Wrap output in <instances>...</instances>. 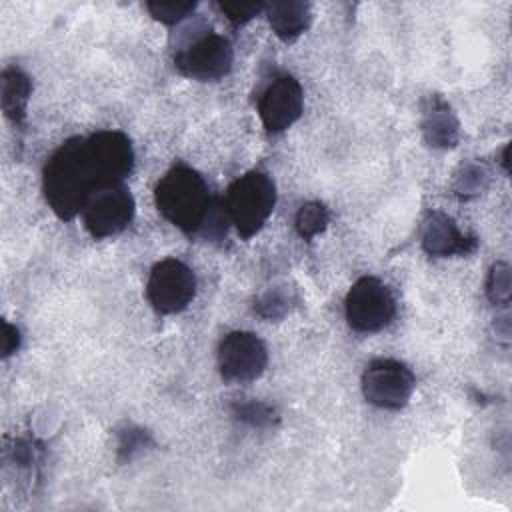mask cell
Instances as JSON below:
<instances>
[{
  "label": "cell",
  "instance_id": "obj_9",
  "mask_svg": "<svg viewBox=\"0 0 512 512\" xmlns=\"http://www.w3.org/2000/svg\"><path fill=\"white\" fill-rule=\"evenodd\" d=\"M266 364L268 350L252 332H228L218 344V368L228 382H252L264 374Z\"/></svg>",
  "mask_w": 512,
  "mask_h": 512
},
{
  "label": "cell",
  "instance_id": "obj_14",
  "mask_svg": "<svg viewBox=\"0 0 512 512\" xmlns=\"http://www.w3.org/2000/svg\"><path fill=\"white\" fill-rule=\"evenodd\" d=\"M32 94L30 78L16 66L4 68L0 76V102L4 116L14 122L22 124L26 118V106Z\"/></svg>",
  "mask_w": 512,
  "mask_h": 512
},
{
  "label": "cell",
  "instance_id": "obj_11",
  "mask_svg": "<svg viewBox=\"0 0 512 512\" xmlns=\"http://www.w3.org/2000/svg\"><path fill=\"white\" fill-rule=\"evenodd\" d=\"M478 246L474 236L458 230L456 222L444 212H430L422 228V248L436 258L466 256Z\"/></svg>",
  "mask_w": 512,
  "mask_h": 512
},
{
  "label": "cell",
  "instance_id": "obj_7",
  "mask_svg": "<svg viewBox=\"0 0 512 512\" xmlns=\"http://www.w3.org/2000/svg\"><path fill=\"white\" fill-rule=\"evenodd\" d=\"M416 378L412 370L394 358L372 360L362 374L364 398L384 410H400L412 398Z\"/></svg>",
  "mask_w": 512,
  "mask_h": 512
},
{
  "label": "cell",
  "instance_id": "obj_19",
  "mask_svg": "<svg viewBox=\"0 0 512 512\" xmlns=\"http://www.w3.org/2000/svg\"><path fill=\"white\" fill-rule=\"evenodd\" d=\"M232 412L238 420L246 422L248 426L254 428H268L278 422V412L264 402L258 400H248V402H234Z\"/></svg>",
  "mask_w": 512,
  "mask_h": 512
},
{
  "label": "cell",
  "instance_id": "obj_6",
  "mask_svg": "<svg viewBox=\"0 0 512 512\" xmlns=\"http://www.w3.org/2000/svg\"><path fill=\"white\" fill-rule=\"evenodd\" d=\"M134 198L124 182L100 186L82 208V220L88 234L96 240L116 236L126 230L134 218Z\"/></svg>",
  "mask_w": 512,
  "mask_h": 512
},
{
  "label": "cell",
  "instance_id": "obj_20",
  "mask_svg": "<svg viewBox=\"0 0 512 512\" xmlns=\"http://www.w3.org/2000/svg\"><path fill=\"white\" fill-rule=\"evenodd\" d=\"M486 294L492 304L508 306V302H510V268L506 262H496L490 268V274L486 280Z\"/></svg>",
  "mask_w": 512,
  "mask_h": 512
},
{
  "label": "cell",
  "instance_id": "obj_4",
  "mask_svg": "<svg viewBox=\"0 0 512 512\" xmlns=\"http://www.w3.org/2000/svg\"><path fill=\"white\" fill-rule=\"evenodd\" d=\"M276 206V184L260 170L236 178L226 192L224 208L238 236L248 240L262 230Z\"/></svg>",
  "mask_w": 512,
  "mask_h": 512
},
{
  "label": "cell",
  "instance_id": "obj_15",
  "mask_svg": "<svg viewBox=\"0 0 512 512\" xmlns=\"http://www.w3.org/2000/svg\"><path fill=\"white\" fill-rule=\"evenodd\" d=\"M330 222V214H328V208L318 202V200H312V202H304L298 212H296V218H294V226H296V232L300 234V238L304 240H312L316 238L318 234H322L326 230Z\"/></svg>",
  "mask_w": 512,
  "mask_h": 512
},
{
  "label": "cell",
  "instance_id": "obj_1",
  "mask_svg": "<svg viewBox=\"0 0 512 512\" xmlns=\"http://www.w3.org/2000/svg\"><path fill=\"white\" fill-rule=\"evenodd\" d=\"M132 168V142L120 130H100L84 138H70L44 164V198L60 220H72L82 214L94 190L124 182Z\"/></svg>",
  "mask_w": 512,
  "mask_h": 512
},
{
  "label": "cell",
  "instance_id": "obj_3",
  "mask_svg": "<svg viewBox=\"0 0 512 512\" xmlns=\"http://www.w3.org/2000/svg\"><path fill=\"white\" fill-rule=\"evenodd\" d=\"M234 62V50L228 38L216 34L204 24L186 30L174 52L176 70L198 82H214L224 78Z\"/></svg>",
  "mask_w": 512,
  "mask_h": 512
},
{
  "label": "cell",
  "instance_id": "obj_23",
  "mask_svg": "<svg viewBox=\"0 0 512 512\" xmlns=\"http://www.w3.org/2000/svg\"><path fill=\"white\" fill-rule=\"evenodd\" d=\"M20 348V332L10 322H4V336H2V356L8 358Z\"/></svg>",
  "mask_w": 512,
  "mask_h": 512
},
{
  "label": "cell",
  "instance_id": "obj_12",
  "mask_svg": "<svg viewBox=\"0 0 512 512\" xmlns=\"http://www.w3.org/2000/svg\"><path fill=\"white\" fill-rule=\"evenodd\" d=\"M422 134L426 144L432 148L448 150L458 144L460 122L450 104L438 94H430L424 100Z\"/></svg>",
  "mask_w": 512,
  "mask_h": 512
},
{
  "label": "cell",
  "instance_id": "obj_21",
  "mask_svg": "<svg viewBox=\"0 0 512 512\" xmlns=\"http://www.w3.org/2000/svg\"><path fill=\"white\" fill-rule=\"evenodd\" d=\"M216 6L232 24H246L266 10L262 2H218Z\"/></svg>",
  "mask_w": 512,
  "mask_h": 512
},
{
  "label": "cell",
  "instance_id": "obj_22",
  "mask_svg": "<svg viewBox=\"0 0 512 512\" xmlns=\"http://www.w3.org/2000/svg\"><path fill=\"white\" fill-rule=\"evenodd\" d=\"M148 442V434L140 428H126L124 432H120V444L118 450L120 454H126V458H130L134 452L142 450Z\"/></svg>",
  "mask_w": 512,
  "mask_h": 512
},
{
  "label": "cell",
  "instance_id": "obj_10",
  "mask_svg": "<svg viewBox=\"0 0 512 512\" xmlns=\"http://www.w3.org/2000/svg\"><path fill=\"white\" fill-rule=\"evenodd\" d=\"M304 110L302 86L294 76H278L258 100V116L270 134L288 130Z\"/></svg>",
  "mask_w": 512,
  "mask_h": 512
},
{
  "label": "cell",
  "instance_id": "obj_13",
  "mask_svg": "<svg viewBox=\"0 0 512 512\" xmlns=\"http://www.w3.org/2000/svg\"><path fill=\"white\" fill-rule=\"evenodd\" d=\"M264 12L268 16L272 32L284 42H294L308 30L312 22V8L308 2L302 0L272 2L266 4Z\"/></svg>",
  "mask_w": 512,
  "mask_h": 512
},
{
  "label": "cell",
  "instance_id": "obj_8",
  "mask_svg": "<svg viewBox=\"0 0 512 512\" xmlns=\"http://www.w3.org/2000/svg\"><path fill=\"white\" fill-rule=\"evenodd\" d=\"M196 294V276L178 258H166L154 264L148 284L146 298L150 306L160 314H178L188 308Z\"/></svg>",
  "mask_w": 512,
  "mask_h": 512
},
{
  "label": "cell",
  "instance_id": "obj_17",
  "mask_svg": "<svg viewBox=\"0 0 512 512\" xmlns=\"http://www.w3.org/2000/svg\"><path fill=\"white\" fill-rule=\"evenodd\" d=\"M290 304H292V294L288 290L268 288L256 298L254 310L264 320H282L290 312Z\"/></svg>",
  "mask_w": 512,
  "mask_h": 512
},
{
  "label": "cell",
  "instance_id": "obj_2",
  "mask_svg": "<svg viewBox=\"0 0 512 512\" xmlns=\"http://www.w3.org/2000/svg\"><path fill=\"white\" fill-rule=\"evenodd\" d=\"M154 202L158 212L172 226L190 236H200L218 198L210 194L206 180L194 168L178 164L156 184Z\"/></svg>",
  "mask_w": 512,
  "mask_h": 512
},
{
  "label": "cell",
  "instance_id": "obj_5",
  "mask_svg": "<svg viewBox=\"0 0 512 512\" xmlns=\"http://www.w3.org/2000/svg\"><path fill=\"white\" fill-rule=\"evenodd\" d=\"M346 320L356 332H378L396 314V300L390 288L374 276L358 278L344 300Z\"/></svg>",
  "mask_w": 512,
  "mask_h": 512
},
{
  "label": "cell",
  "instance_id": "obj_16",
  "mask_svg": "<svg viewBox=\"0 0 512 512\" xmlns=\"http://www.w3.org/2000/svg\"><path fill=\"white\" fill-rule=\"evenodd\" d=\"M490 182V174L484 164L478 162H466L460 166V170L454 174V192L458 198H474L486 190Z\"/></svg>",
  "mask_w": 512,
  "mask_h": 512
},
{
  "label": "cell",
  "instance_id": "obj_18",
  "mask_svg": "<svg viewBox=\"0 0 512 512\" xmlns=\"http://www.w3.org/2000/svg\"><path fill=\"white\" fill-rule=\"evenodd\" d=\"M146 8L154 20L174 26V24H180L182 20H186L196 10V2H192V0H150V2H146Z\"/></svg>",
  "mask_w": 512,
  "mask_h": 512
}]
</instances>
